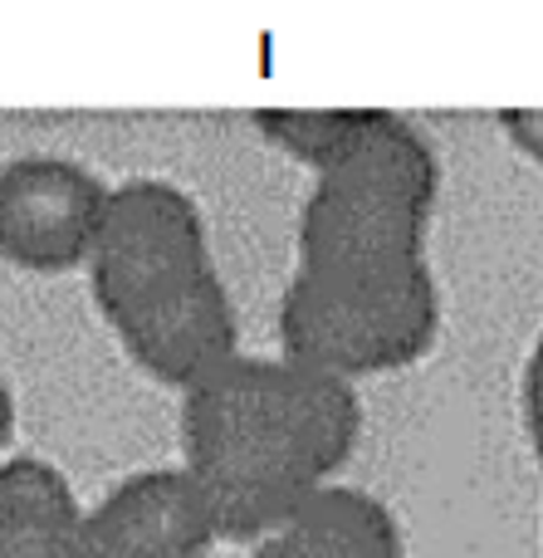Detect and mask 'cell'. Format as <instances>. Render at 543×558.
Here are the masks:
<instances>
[{
	"label": "cell",
	"instance_id": "30bf717a",
	"mask_svg": "<svg viewBox=\"0 0 543 558\" xmlns=\"http://www.w3.org/2000/svg\"><path fill=\"white\" fill-rule=\"evenodd\" d=\"M525 432L543 465V333L534 338V348L525 357Z\"/></svg>",
	"mask_w": 543,
	"mask_h": 558
},
{
	"label": "cell",
	"instance_id": "9c48e42d",
	"mask_svg": "<svg viewBox=\"0 0 543 558\" xmlns=\"http://www.w3.org/2000/svg\"><path fill=\"white\" fill-rule=\"evenodd\" d=\"M250 123L319 177L358 137V128L368 123V108H255Z\"/></svg>",
	"mask_w": 543,
	"mask_h": 558
},
{
	"label": "cell",
	"instance_id": "6da1fadb",
	"mask_svg": "<svg viewBox=\"0 0 543 558\" xmlns=\"http://www.w3.org/2000/svg\"><path fill=\"white\" fill-rule=\"evenodd\" d=\"M358 436V387L284 353H235L182 392V465L211 495L225 539L260 544L280 530L333 485Z\"/></svg>",
	"mask_w": 543,
	"mask_h": 558
},
{
	"label": "cell",
	"instance_id": "8fae6325",
	"mask_svg": "<svg viewBox=\"0 0 543 558\" xmlns=\"http://www.w3.org/2000/svg\"><path fill=\"white\" fill-rule=\"evenodd\" d=\"M499 133L525 157L543 162V108H505V113H499Z\"/></svg>",
	"mask_w": 543,
	"mask_h": 558
},
{
	"label": "cell",
	"instance_id": "8992f818",
	"mask_svg": "<svg viewBox=\"0 0 543 558\" xmlns=\"http://www.w3.org/2000/svg\"><path fill=\"white\" fill-rule=\"evenodd\" d=\"M88 539L98 558H206L225 534L196 475L186 465H157L88 505Z\"/></svg>",
	"mask_w": 543,
	"mask_h": 558
},
{
	"label": "cell",
	"instance_id": "277c9868",
	"mask_svg": "<svg viewBox=\"0 0 543 558\" xmlns=\"http://www.w3.org/2000/svg\"><path fill=\"white\" fill-rule=\"evenodd\" d=\"M441 333V284L427 260L299 265L280 299L284 357L358 383L431 353Z\"/></svg>",
	"mask_w": 543,
	"mask_h": 558
},
{
	"label": "cell",
	"instance_id": "3957f363",
	"mask_svg": "<svg viewBox=\"0 0 543 558\" xmlns=\"http://www.w3.org/2000/svg\"><path fill=\"white\" fill-rule=\"evenodd\" d=\"M441 192V157L411 118L368 108L338 162L313 177L299 211V265L427 260V226Z\"/></svg>",
	"mask_w": 543,
	"mask_h": 558
},
{
	"label": "cell",
	"instance_id": "ba28073f",
	"mask_svg": "<svg viewBox=\"0 0 543 558\" xmlns=\"http://www.w3.org/2000/svg\"><path fill=\"white\" fill-rule=\"evenodd\" d=\"M250 558H407V539L378 495L333 481L264 534Z\"/></svg>",
	"mask_w": 543,
	"mask_h": 558
},
{
	"label": "cell",
	"instance_id": "7c38bea8",
	"mask_svg": "<svg viewBox=\"0 0 543 558\" xmlns=\"http://www.w3.org/2000/svg\"><path fill=\"white\" fill-rule=\"evenodd\" d=\"M10 432H15V397H10V387H5V377H0V451H5V441H10Z\"/></svg>",
	"mask_w": 543,
	"mask_h": 558
},
{
	"label": "cell",
	"instance_id": "52a82bcc",
	"mask_svg": "<svg viewBox=\"0 0 543 558\" xmlns=\"http://www.w3.org/2000/svg\"><path fill=\"white\" fill-rule=\"evenodd\" d=\"M0 558H98L88 539V505H78L54 461H0Z\"/></svg>",
	"mask_w": 543,
	"mask_h": 558
},
{
	"label": "cell",
	"instance_id": "5b68a950",
	"mask_svg": "<svg viewBox=\"0 0 543 558\" xmlns=\"http://www.w3.org/2000/svg\"><path fill=\"white\" fill-rule=\"evenodd\" d=\"M113 186L54 153L0 162V255L20 270L59 275L88 265Z\"/></svg>",
	"mask_w": 543,
	"mask_h": 558
},
{
	"label": "cell",
	"instance_id": "7a4b0ae2",
	"mask_svg": "<svg viewBox=\"0 0 543 558\" xmlns=\"http://www.w3.org/2000/svg\"><path fill=\"white\" fill-rule=\"evenodd\" d=\"M88 279L127 357L176 392L240 353V318L215 270L206 216L166 177L113 186Z\"/></svg>",
	"mask_w": 543,
	"mask_h": 558
}]
</instances>
